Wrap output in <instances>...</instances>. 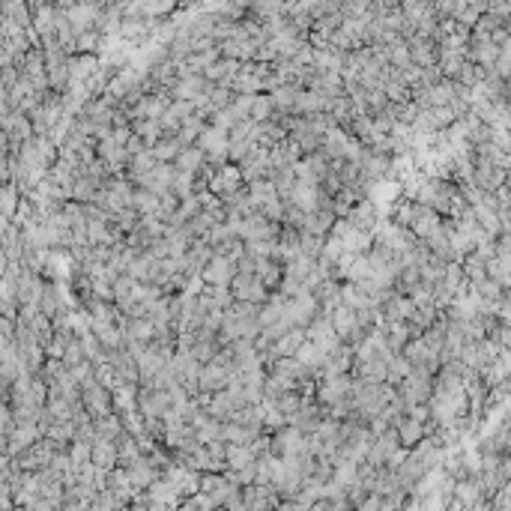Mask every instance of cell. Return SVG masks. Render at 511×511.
<instances>
[{"instance_id":"17","label":"cell","mask_w":511,"mask_h":511,"mask_svg":"<svg viewBox=\"0 0 511 511\" xmlns=\"http://www.w3.org/2000/svg\"><path fill=\"white\" fill-rule=\"evenodd\" d=\"M210 90V84L203 81V75H188V78H179L174 87H171V93L174 99H188V102H197L203 93Z\"/></svg>"},{"instance_id":"26","label":"cell","mask_w":511,"mask_h":511,"mask_svg":"<svg viewBox=\"0 0 511 511\" xmlns=\"http://www.w3.org/2000/svg\"><path fill=\"white\" fill-rule=\"evenodd\" d=\"M258 275L263 278V284L269 287H282V278H284V266H282V260H275V258H258Z\"/></svg>"},{"instance_id":"36","label":"cell","mask_w":511,"mask_h":511,"mask_svg":"<svg viewBox=\"0 0 511 511\" xmlns=\"http://www.w3.org/2000/svg\"><path fill=\"white\" fill-rule=\"evenodd\" d=\"M410 371H413V362L403 356V353H395V356L389 359V383L401 386L410 377Z\"/></svg>"},{"instance_id":"30","label":"cell","mask_w":511,"mask_h":511,"mask_svg":"<svg viewBox=\"0 0 511 511\" xmlns=\"http://www.w3.org/2000/svg\"><path fill=\"white\" fill-rule=\"evenodd\" d=\"M69 21H72V27L75 30H87V27H93V24L99 21V10L96 6H90V3H78V6H69Z\"/></svg>"},{"instance_id":"11","label":"cell","mask_w":511,"mask_h":511,"mask_svg":"<svg viewBox=\"0 0 511 511\" xmlns=\"http://www.w3.org/2000/svg\"><path fill=\"white\" fill-rule=\"evenodd\" d=\"M230 377H234V371H230L225 362L212 359L207 365L201 368V392H219V389H227Z\"/></svg>"},{"instance_id":"7","label":"cell","mask_w":511,"mask_h":511,"mask_svg":"<svg viewBox=\"0 0 511 511\" xmlns=\"http://www.w3.org/2000/svg\"><path fill=\"white\" fill-rule=\"evenodd\" d=\"M398 449H401V434H398V427H389V431H383L380 436H374V446H371L365 460H368V464H374V466H386V464H389V458Z\"/></svg>"},{"instance_id":"37","label":"cell","mask_w":511,"mask_h":511,"mask_svg":"<svg viewBox=\"0 0 511 511\" xmlns=\"http://www.w3.org/2000/svg\"><path fill=\"white\" fill-rule=\"evenodd\" d=\"M413 219H416V201L401 197V201L395 203V210H392V221H395V225H401V227H410V225H413Z\"/></svg>"},{"instance_id":"4","label":"cell","mask_w":511,"mask_h":511,"mask_svg":"<svg viewBox=\"0 0 511 511\" xmlns=\"http://www.w3.org/2000/svg\"><path fill=\"white\" fill-rule=\"evenodd\" d=\"M353 392V380L347 374H323V380L317 386V401L323 407H332L338 401H347Z\"/></svg>"},{"instance_id":"10","label":"cell","mask_w":511,"mask_h":511,"mask_svg":"<svg viewBox=\"0 0 511 511\" xmlns=\"http://www.w3.org/2000/svg\"><path fill=\"white\" fill-rule=\"evenodd\" d=\"M236 260H230L227 254H212V260L203 266V278H207V284H227L234 282V275H236Z\"/></svg>"},{"instance_id":"40","label":"cell","mask_w":511,"mask_h":511,"mask_svg":"<svg viewBox=\"0 0 511 511\" xmlns=\"http://www.w3.org/2000/svg\"><path fill=\"white\" fill-rule=\"evenodd\" d=\"M69 455H72V460H75V466L81 469L84 464H90L93 460V443H87V440H72V446H69Z\"/></svg>"},{"instance_id":"22","label":"cell","mask_w":511,"mask_h":511,"mask_svg":"<svg viewBox=\"0 0 511 511\" xmlns=\"http://www.w3.org/2000/svg\"><path fill=\"white\" fill-rule=\"evenodd\" d=\"M314 296H317L320 308H323L326 314L344 302V299H341V284H338V278H326V282H320V284L314 287Z\"/></svg>"},{"instance_id":"34","label":"cell","mask_w":511,"mask_h":511,"mask_svg":"<svg viewBox=\"0 0 511 511\" xmlns=\"http://www.w3.org/2000/svg\"><path fill=\"white\" fill-rule=\"evenodd\" d=\"M335 482H341L344 488H353V484H359V460H338L335 464V473H332Z\"/></svg>"},{"instance_id":"3","label":"cell","mask_w":511,"mask_h":511,"mask_svg":"<svg viewBox=\"0 0 511 511\" xmlns=\"http://www.w3.org/2000/svg\"><path fill=\"white\" fill-rule=\"evenodd\" d=\"M230 290H234L236 299H245V302L263 305L269 299V287L263 284V278L258 272H236L234 282H230Z\"/></svg>"},{"instance_id":"43","label":"cell","mask_w":511,"mask_h":511,"mask_svg":"<svg viewBox=\"0 0 511 511\" xmlns=\"http://www.w3.org/2000/svg\"><path fill=\"white\" fill-rule=\"evenodd\" d=\"M195 177H197V174H192V171H179L177 179H174V192H177L179 197L195 195Z\"/></svg>"},{"instance_id":"31","label":"cell","mask_w":511,"mask_h":511,"mask_svg":"<svg viewBox=\"0 0 511 511\" xmlns=\"http://www.w3.org/2000/svg\"><path fill=\"white\" fill-rule=\"evenodd\" d=\"M371 275H374V266H371L368 254H353L350 266L344 269V278H347V282H365Z\"/></svg>"},{"instance_id":"1","label":"cell","mask_w":511,"mask_h":511,"mask_svg":"<svg viewBox=\"0 0 511 511\" xmlns=\"http://www.w3.org/2000/svg\"><path fill=\"white\" fill-rule=\"evenodd\" d=\"M197 147H201L203 153H207V162H212L219 168V164L230 162V129H221V126H207L201 132V138H197Z\"/></svg>"},{"instance_id":"20","label":"cell","mask_w":511,"mask_h":511,"mask_svg":"<svg viewBox=\"0 0 511 511\" xmlns=\"http://www.w3.org/2000/svg\"><path fill=\"white\" fill-rule=\"evenodd\" d=\"M93 460H96L99 466H105V469L120 466V449H117V440L99 436V440L93 443Z\"/></svg>"},{"instance_id":"6","label":"cell","mask_w":511,"mask_h":511,"mask_svg":"<svg viewBox=\"0 0 511 511\" xmlns=\"http://www.w3.org/2000/svg\"><path fill=\"white\" fill-rule=\"evenodd\" d=\"M147 497H150V508H174V506H183V499H186L168 475L155 479L150 488H147Z\"/></svg>"},{"instance_id":"41","label":"cell","mask_w":511,"mask_h":511,"mask_svg":"<svg viewBox=\"0 0 511 511\" xmlns=\"http://www.w3.org/2000/svg\"><path fill=\"white\" fill-rule=\"evenodd\" d=\"M192 353L203 362V365H207V362H212V359H216V353H219L216 338H197V344L192 347Z\"/></svg>"},{"instance_id":"8","label":"cell","mask_w":511,"mask_h":511,"mask_svg":"<svg viewBox=\"0 0 511 511\" xmlns=\"http://www.w3.org/2000/svg\"><path fill=\"white\" fill-rule=\"evenodd\" d=\"M440 227H443V212H436L434 207H427V203H416V219H413V225H410V230H413L419 240L422 242L431 240Z\"/></svg>"},{"instance_id":"18","label":"cell","mask_w":511,"mask_h":511,"mask_svg":"<svg viewBox=\"0 0 511 511\" xmlns=\"http://www.w3.org/2000/svg\"><path fill=\"white\" fill-rule=\"evenodd\" d=\"M129 469V475H132V482H135V488H150V484L155 482V479H159V473H162V469H155L153 464H150V458H147V455H141V458H138V460H132V464L126 466Z\"/></svg>"},{"instance_id":"12","label":"cell","mask_w":511,"mask_h":511,"mask_svg":"<svg viewBox=\"0 0 511 511\" xmlns=\"http://www.w3.org/2000/svg\"><path fill=\"white\" fill-rule=\"evenodd\" d=\"M320 197H323V188H320L317 183H302V179H296L290 201L287 203L299 207L302 212H314V210H320Z\"/></svg>"},{"instance_id":"19","label":"cell","mask_w":511,"mask_h":511,"mask_svg":"<svg viewBox=\"0 0 511 511\" xmlns=\"http://www.w3.org/2000/svg\"><path fill=\"white\" fill-rule=\"evenodd\" d=\"M389 171H392V155H389V153L368 150V155L362 159V174L371 177V179H383V177H389Z\"/></svg>"},{"instance_id":"21","label":"cell","mask_w":511,"mask_h":511,"mask_svg":"<svg viewBox=\"0 0 511 511\" xmlns=\"http://www.w3.org/2000/svg\"><path fill=\"white\" fill-rule=\"evenodd\" d=\"M249 195H251V201H254L258 210H263L269 201H275V197H282L272 177H260V179H254V183H249Z\"/></svg>"},{"instance_id":"25","label":"cell","mask_w":511,"mask_h":511,"mask_svg":"<svg viewBox=\"0 0 511 511\" xmlns=\"http://www.w3.org/2000/svg\"><path fill=\"white\" fill-rule=\"evenodd\" d=\"M132 207L141 212V216L159 212V207H162V195H159V192H153V188L138 186V188H135V195H132Z\"/></svg>"},{"instance_id":"28","label":"cell","mask_w":511,"mask_h":511,"mask_svg":"<svg viewBox=\"0 0 511 511\" xmlns=\"http://www.w3.org/2000/svg\"><path fill=\"white\" fill-rule=\"evenodd\" d=\"M132 129H135L150 147L159 144L162 138H164V129H162V123L155 120V117H138V120H132Z\"/></svg>"},{"instance_id":"23","label":"cell","mask_w":511,"mask_h":511,"mask_svg":"<svg viewBox=\"0 0 511 511\" xmlns=\"http://www.w3.org/2000/svg\"><path fill=\"white\" fill-rule=\"evenodd\" d=\"M296 359L302 362V365H308L311 371H317V368H323L326 365V359H329V353L320 347L317 341H311V338H305V341L299 344V350H296Z\"/></svg>"},{"instance_id":"14","label":"cell","mask_w":511,"mask_h":511,"mask_svg":"<svg viewBox=\"0 0 511 511\" xmlns=\"http://www.w3.org/2000/svg\"><path fill=\"white\" fill-rule=\"evenodd\" d=\"M356 365V347H347V344H338V347L329 353L326 359V371L323 374H347V371Z\"/></svg>"},{"instance_id":"38","label":"cell","mask_w":511,"mask_h":511,"mask_svg":"<svg viewBox=\"0 0 511 511\" xmlns=\"http://www.w3.org/2000/svg\"><path fill=\"white\" fill-rule=\"evenodd\" d=\"M272 114H275V102H272V96H263L258 93L251 102V120L254 123H263V120H272Z\"/></svg>"},{"instance_id":"16","label":"cell","mask_w":511,"mask_h":511,"mask_svg":"<svg viewBox=\"0 0 511 511\" xmlns=\"http://www.w3.org/2000/svg\"><path fill=\"white\" fill-rule=\"evenodd\" d=\"M398 434H401V446H407V449H413L419 446V443L427 436V425L422 422V419H416V416H403V422L398 425Z\"/></svg>"},{"instance_id":"29","label":"cell","mask_w":511,"mask_h":511,"mask_svg":"<svg viewBox=\"0 0 511 511\" xmlns=\"http://www.w3.org/2000/svg\"><path fill=\"white\" fill-rule=\"evenodd\" d=\"M183 141H179V135H164L159 144H153L150 150H153V155L159 162H177V155L183 153Z\"/></svg>"},{"instance_id":"27","label":"cell","mask_w":511,"mask_h":511,"mask_svg":"<svg viewBox=\"0 0 511 511\" xmlns=\"http://www.w3.org/2000/svg\"><path fill=\"white\" fill-rule=\"evenodd\" d=\"M203 162H207V153H203L197 144L183 147V153L177 155V168H179V171H192V174L203 171Z\"/></svg>"},{"instance_id":"5","label":"cell","mask_w":511,"mask_h":511,"mask_svg":"<svg viewBox=\"0 0 511 511\" xmlns=\"http://www.w3.org/2000/svg\"><path fill=\"white\" fill-rule=\"evenodd\" d=\"M305 338H311V341H317V344H320V347H323L326 353H332V350L338 347V344L344 341V338L338 335V329L332 326V320H329L326 311H323V314H320V317L311 320L308 326H305Z\"/></svg>"},{"instance_id":"45","label":"cell","mask_w":511,"mask_h":511,"mask_svg":"<svg viewBox=\"0 0 511 511\" xmlns=\"http://www.w3.org/2000/svg\"><path fill=\"white\" fill-rule=\"evenodd\" d=\"M147 147H150V144H147V141H144V138H141V135H138V132H135V135H132V138H129V141H126V150H129V155H138V153H144V150H147Z\"/></svg>"},{"instance_id":"42","label":"cell","mask_w":511,"mask_h":511,"mask_svg":"<svg viewBox=\"0 0 511 511\" xmlns=\"http://www.w3.org/2000/svg\"><path fill=\"white\" fill-rule=\"evenodd\" d=\"M344 251H347V249H344V242L338 240V236L329 234L326 242H323V251H320V258H326L329 263H335V266H338V260L344 258Z\"/></svg>"},{"instance_id":"13","label":"cell","mask_w":511,"mask_h":511,"mask_svg":"<svg viewBox=\"0 0 511 511\" xmlns=\"http://www.w3.org/2000/svg\"><path fill=\"white\" fill-rule=\"evenodd\" d=\"M141 383H129V380H123L117 389L111 392V398H114V410L117 413H132V410H141L138 407V398H141V389H138Z\"/></svg>"},{"instance_id":"32","label":"cell","mask_w":511,"mask_h":511,"mask_svg":"<svg viewBox=\"0 0 511 511\" xmlns=\"http://www.w3.org/2000/svg\"><path fill=\"white\" fill-rule=\"evenodd\" d=\"M305 341V329H290L287 335H282L275 341V356H296V350H299V344Z\"/></svg>"},{"instance_id":"33","label":"cell","mask_w":511,"mask_h":511,"mask_svg":"<svg viewBox=\"0 0 511 511\" xmlns=\"http://www.w3.org/2000/svg\"><path fill=\"white\" fill-rule=\"evenodd\" d=\"M21 197H24V195L18 192V186H15L12 179H6V186H3V197H0V203H3V221H12V219H15Z\"/></svg>"},{"instance_id":"35","label":"cell","mask_w":511,"mask_h":511,"mask_svg":"<svg viewBox=\"0 0 511 511\" xmlns=\"http://www.w3.org/2000/svg\"><path fill=\"white\" fill-rule=\"evenodd\" d=\"M96 380L102 383L105 389L114 392V389H117V386L123 383V374L117 371V365H114V362L105 359V362H99V365H96Z\"/></svg>"},{"instance_id":"24","label":"cell","mask_w":511,"mask_h":511,"mask_svg":"<svg viewBox=\"0 0 511 511\" xmlns=\"http://www.w3.org/2000/svg\"><path fill=\"white\" fill-rule=\"evenodd\" d=\"M455 493H458V502L460 506H484V484L479 475H473V482H458L455 484Z\"/></svg>"},{"instance_id":"15","label":"cell","mask_w":511,"mask_h":511,"mask_svg":"<svg viewBox=\"0 0 511 511\" xmlns=\"http://www.w3.org/2000/svg\"><path fill=\"white\" fill-rule=\"evenodd\" d=\"M347 147H350V135L344 129H338V123H335V126L323 135V147H320V150H323L332 162H338V159H344Z\"/></svg>"},{"instance_id":"9","label":"cell","mask_w":511,"mask_h":511,"mask_svg":"<svg viewBox=\"0 0 511 511\" xmlns=\"http://www.w3.org/2000/svg\"><path fill=\"white\" fill-rule=\"evenodd\" d=\"M81 401H84V407L90 410V416H93V419H102V416L114 413V398H111V389H105L102 383L87 386L84 395H81Z\"/></svg>"},{"instance_id":"44","label":"cell","mask_w":511,"mask_h":511,"mask_svg":"<svg viewBox=\"0 0 511 511\" xmlns=\"http://www.w3.org/2000/svg\"><path fill=\"white\" fill-rule=\"evenodd\" d=\"M263 216L272 219V221H284V216H287V201H284V197H275V201H269L266 207H263Z\"/></svg>"},{"instance_id":"39","label":"cell","mask_w":511,"mask_h":511,"mask_svg":"<svg viewBox=\"0 0 511 511\" xmlns=\"http://www.w3.org/2000/svg\"><path fill=\"white\" fill-rule=\"evenodd\" d=\"M155 155H153V150L147 147L144 153H138V155H132V162H129V177H138V174H147V171H153L155 168Z\"/></svg>"},{"instance_id":"2","label":"cell","mask_w":511,"mask_h":511,"mask_svg":"<svg viewBox=\"0 0 511 511\" xmlns=\"http://www.w3.org/2000/svg\"><path fill=\"white\" fill-rule=\"evenodd\" d=\"M317 311H320V302H317V296H314L311 287H302L299 293L287 299V320L299 329L308 326L311 320L317 317Z\"/></svg>"}]
</instances>
